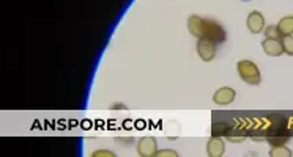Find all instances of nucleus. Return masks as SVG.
Returning <instances> with one entry per match:
<instances>
[{"mask_svg": "<svg viewBox=\"0 0 293 157\" xmlns=\"http://www.w3.org/2000/svg\"><path fill=\"white\" fill-rule=\"evenodd\" d=\"M270 155L271 157H290L291 152L284 145H276V146H273V149L270 151Z\"/></svg>", "mask_w": 293, "mask_h": 157, "instance_id": "9b49d317", "label": "nucleus"}, {"mask_svg": "<svg viewBox=\"0 0 293 157\" xmlns=\"http://www.w3.org/2000/svg\"><path fill=\"white\" fill-rule=\"evenodd\" d=\"M216 134H217V137H221V135H227V134H229L227 126H226V124H223V123L214 124V128H213V135H216Z\"/></svg>", "mask_w": 293, "mask_h": 157, "instance_id": "ddd939ff", "label": "nucleus"}, {"mask_svg": "<svg viewBox=\"0 0 293 157\" xmlns=\"http://www.w3.org/2000/svg\"><path fill=\"white\" fill-rule=\"evenodd\" d=\"M93 157H100V155H107V157H114V154L112 152H109V151H96V152H93L91 154Z\"/></svg>", "mask_w": 293, "mask_h": 157, "instance_id": "2eb2a0df", "label": "nucleus"}, {"mask_svg": "<svg viewBox=\"0 0 293 157\" xmlns=\"http://www.w3.org/2000/svg\"><path fill=\"white\" fill-rule=\"evenodd\" d=\"M281 43H282L284 54L293 57V37H291V35H285V37L281 40Z\"/></svg>", "mask_w": 293, "mask_h": 157, "instance_id": "f8f14e48", "label": "nucleus"}, {"mask_svg": "<svg viewBox=\"0 0 293 157\" xmlns=\"http://www.w3.org/2000/svg\"><path fill=\"white\" fill-rule=\"evenodd\" d=\"M246 24H248V28L252 32V33H262L265 30V17L260 11H252L249 13L248 19H246Z\"/></svg>", "mask_w": 293, "mask_h": 157, "instance_id": "20e7f679", "label": "nucleus"}, {"mask_svg": "<svg viewBox=\"0 0 293 157\" xmlns=\"http://www.w3.org/2000/svg\"><path fill=\"white\" fill-rule=\"evenodd\" d=\"M158 157H177L178 154L172 149H164V151H156Z\"/></svg>", "mask_w": 293, "mask_h": 157, "instance_id": "4468645a", "label": "nucleus"}, {"mask_svg": "<svg viewBox=\"0 0 293 157\" xmlns=\"http://www.w3.org/2000/svg\"><path fill=\"white\" fill-rule=\"evenodd\" d=\"M262 47L265 50V54L270 57H281L284 54L282 49V43L279 40H271V38H265L262 43Z\"/></svg>", "mask_w": 293, "mask_h": 157, "instance_id": "0eeeda50", "label": "nucleus"}, {"mask_svg": "<svg viewBox=\"0 0 293 157\" xmlns=\"http://www.w3.org/2000/svg\"><path fill=\"white\" fill-rule=\"evenodd\" d=\"M243 2H251V0H243Z\"/></svg>", "mask_w": 293, "mask_h": 157, "instance_id": "dca6fc26", "label": "nucleus"}, {"mask_svg": "<svg viewBox=\"0 0 293 157\" xmlns=\"http://www.w3.org/2000/svg\"><path fill=\"white\" fill-rule=\"evenodd\" d=\"M238 69V74H240L241 80L249 83V85H259L262 80V74H260V69L257 68L254 61L251 60H241L238 61L236 65Z\"/></svg>", "mask_w": 293, "mask_h": 157, "instance_id": "f03ea898", "label": "nucleus"}, {"mask_svg": "<svg viewBox=\"0 0 293 157\" xmlns=\"http://www.w3.org/2000/svg\"><path fill=\"white\" fill-rule=\"evenodd\" d=\"M278 27L282 32L284 37H285V35H291L293 33V16L282 17V19L279 21V24H278Z\"/></svg>", "mask_w": 293, "mask_h": 157, "instance_id": "1a4fd4ad", "label": "nucleus"}, {"mask_svg": "<svg viewBox=\"0 0 293 157\" xmlns=\"http://www.w3.org/2000/svg\"><path fill=\"white\" fill-rule=\"evenodd\" d=\"M263 32H265V38L279 40V41L284 38V35H282V32L279 30V27H278V25H268Z\"/></svg>", "mask_w": 293, "mask_h": 157, "instance_id": "9d476101", "label": "nucleus"}, {"mask_svg": "<svg viewBox=\"0 0 293 157\" xmlns=\"http://www.w3.org/2000/svg\"><path fill=\"white\" fill-rule=\"evenodd\" d=\"M224 149H226L224 142L219 137L210 138L208 143H207V154L210 157H221L224 154Z\"/></svg>", "mask_w": 293, "mask_h": 157, "instance_id": "6e6552de", "label": "nucleus"}, {"mask_svg": "<svg viewBox=\"0 0 293 157\" xmlns=\"http://www.w3.org/2000/svg\"><path fill=\"white\" fill-rule=\"evenodd\" d=\"M235 90L230 88V86H223V88H219L214 95H213V101L219 106H227V104L233 102L235 101Z\"/></svg>", "mask_w": 293, "mask_h": 157, "instance_id": "423d86ee", "label": "nucleus"}, {"mask_svg": "<svg viewBox=\"0 0 293 157\" xmlns=\"http://www.w3.org/2000/svg\"><path fill=\"white\" fill-rule=\"evenodd\" d=\"M188 30L199 40H207L214 44H223L227 40V32L224 27L210 17L192 14L188 19Z\"/></svg>", "mask_w": 293, "mask_h": 157, "instance_id": "f257e3e1", "label": "nucleus"}, {"mask_svg": "<svg viewBox=\"0 0 293 157\" xmlns=\"http://www.w3.org/2000/svg\"><path fill=\"white\" fill-rule=\"evenodd\" d=\"M158 146H156V140L152 137H145L137 143V154L142 157H152L156 155Z\"/></svg>", "mask_w": 293, "mask_h": 157, "instance_id": "39448f33", "label": "nucleus"}, {"mask_svg": "<svg viewBox=\"0 0 293 157\" xmlns=\"http://www.w3.org/2000/svg\"><path fill=\"white\" fill-rule=\"evenodd\" d=\"M197 54L204 61H211L216 57V44L207 40L197 41Z\"/></svg>", "mask_w": 293, "mask_h": 157, "instance_id": "7ed1b4c3", "label": "nucleus"}]
</instances>
